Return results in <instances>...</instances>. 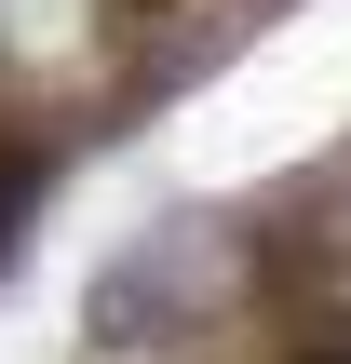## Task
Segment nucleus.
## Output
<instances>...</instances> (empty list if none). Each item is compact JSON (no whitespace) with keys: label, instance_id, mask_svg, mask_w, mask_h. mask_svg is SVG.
Wrapping results in <instances>:
<instances>
[{"label":"nucleus","instance_id":"1","mask_svg":"<svg viewBox=\"0 0 351 364\" xmlns=\"http://www.w3.org/2000/svg\"><path fill=\"white\" fill-rule=\"evenodd\" d=\"M298 364H351V338H325V351H298Z\"/></svg>","mask_w":351,"mask_h":364}]
</instances>
